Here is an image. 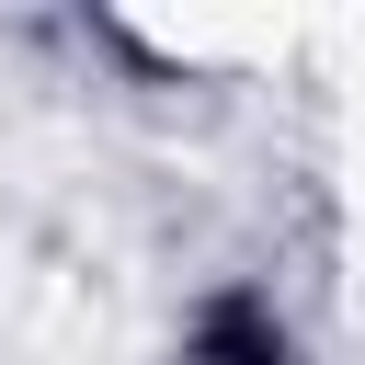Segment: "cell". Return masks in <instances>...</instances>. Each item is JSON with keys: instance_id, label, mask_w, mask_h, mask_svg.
<instances>
[{"instance_id": "cell-1", "label": "cell", "mask_w": 365, "mask_h": 365, "mask_svg": "<svg viewBox=\"0 0 365 365\" xmlns=\"http://www.w3.org/2000/svg\"><path fill=\"white\" fill-rule=\"evenodd\" d=\"M182 365H297V331H285V308L262 297V285H205L194 308H182Z\"/></svg>"}]
</instances>
